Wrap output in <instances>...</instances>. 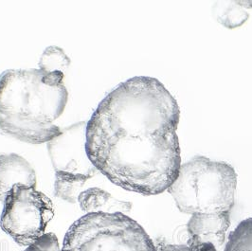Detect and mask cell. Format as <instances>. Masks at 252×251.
<instances>
[{"label": "cell", "instance_id": "6da1fadb", "mask_svg": "<svg viewBox=\"0 0 252 251\" xmlns=\"http://www.w3.org/2000/svg\"><path fill=\"white\" fill-rule=\"evenodd\" d=\"M180 110L158 79L133 77L99 103L87 128V152L115 185L156 195L174 183L181 166Z\"/></svg>", "mask_w": 252, "mask_h": 251}, {"label": "cell", "instance_id": "7a4b0ae2", "mask_svg": "<svg viewBox=\"0 0 252 251\" xmlns=\"http://www.w3.org/2000/svg\"><path fill=\"white\" fill-rule=\"evenodd\" d=\"M62 72L9 69L0 75V133L32 144L49 142L60 132L68 93Z\"/></svg>", "mask_w": 252, "mask_h": 251}, {"label": "cell", "instance_id": "3957f363", "mask_svg": "<svg viewBox=\"0 0 252 251\" xmlns=\"http://www.w3.org/2000/svg\"><path fill=\"white\" fill-rule=\"evenodd\" d=\"M236 187L237 174L231 165L196 156L181 164L167 190L181 213L213 214L230 213Z\"/></svg>", "mask_w": 252, "mask_h": 251}, {"label": "cell", "instance_id": "277c9868", "mask_svg": "<svg viewBox=\"0 0 252 251\" xmlns=\"http://www.w3.org/2000/svg\"><path fill=\"white\" fill-rule=\"evenodd\" d=\"M61 251H157L152 239L124 214H88L69 227Z\"/></svg>", "mask_w": 252, "mask_h": 251}, {"label": "cell", "instance_id": "5b68a950", "mask_svg": "<svg viewBox=\"0 0 252 251\" xmlns=\"http://www.w3.org/2000/svg\"><path fill=\"white\" fill-rule=\"evenodd\" d=\"M53 215V203L46 194L15 185L4 202L0 226L18 245L30 247L45 235Z\"/></svg>", "mask_w": 252, "mask_h": 251}, {"label": "cell", "instance_id": "8992f818", "mask_svg": "<svg viewBox=\"0 0 252 251\" xmlns=\"http://www.w3.org/2000/svg\"><path fill=\"white\" fill-rule=\"evenodd\" d=\"M88 124L68 126L48 142V151L55 173L90 179L98 173L87 152Z\"/></svg>", "mask_w": 252, "mask_h": 251}, {"label": "cell", "instance_id": "52a82bcc", "mask_svg": "<svg viewBox=\"0 0 252 251\" xmlns=\"http://www.w3.org/2000/svg\"><path fill=\"white\" fill-rule=\"evenodd\" d=\"M229 226L230 213L192 214L187 225V245L195 249L220 251L225 244Z\"/></svg>", "mask_w": 252, "mask_h": 251}, {"label": "cell", "instance_id": "ba28073f", "mask_svg": "<svg viewBox=\"0 0 252 251\" xmlns=\"http://www.w3.org/2000/svg\"><path fill=\"white\" fill-rule=\"evenodd\" d=\"M36 174L24 157L16 154H0V201L5 202L15 185L36 188Z\"/></svg>", "mask_w": 252, "mask_h": 251}, {"label": "cell", "instance_id": "9c48e42d", "mask_svg": "<svg viewBox=\"0 0 252 251\" xmlns=\"http://www.w3.org/2000/svg\"><path fill=\"white\" fill-rule=\"evenodd\" d=\"M78 203L86 214H124L132 209L130 202L119 200L109 192L99 188L84 190L78 199Z\"/></svg>", "mask_w": 252, "mask_h": 251}, {"label": "cell", "instance_id": "30bf717a", "mask_svg": "<svg viewBox=\"0 0 252 251\" xmlns=\"http://www.w3.org/2000/svg\"><path fill=\"white\" fill-rule=\"evenodd\" d=\"M55 175L54 195L71 204L77 203L89 179L79 176H67L59 173H55Z\"/></svg>", "mask_w": 252, "mask_h": 251}, {"label": "cell", "instance_id": "8fae6325", "mask_svg": "<svg viewBox=\"0 0 252 251\" xmlns=\"http://www.w3.org/2000/svg\"><path fill=\"white\" fill-rule=\"evenodd\" d=\"M70 59L61 48L51 46L44 50L39 60V69L45 72L63 73L70 65Z\"/></svg>", "mask_w": 252, "mask_h": 251}, {"label": "cell", "instance_id": "7c38bea8", "mask_svg": "<svg viewBox=\"0 0 252 251\" xmlns=\"http://www.w3.org/2000/svg\"><path fill=\"white\" fill-rule=\"evenodd\" d=\"M224 251H252V217L242 221L229 234Z\"/></svg>", "mask_w": 252, "mask_h": 251}, {"label": "cell", "instance_id": "4fadbf2b", "mask_svg": "<svg viewBox=\"0 0 252 251\" xmlns=\"http://www.w3.org/2000/svg\"><path fill=\"white\" fill-rule=\"evenodd\" d=\"M218 20L227 28H235L242 25L249 18V14L242 8H230L226 10L225 13L219 14Z\"/></svg>", "mask_w": 252, "mask_h": 251}, {"label": "cell", "instance_id": "5bb4252c", "mask_svg": "<svg viewBox=\"0 0 252 251\" xmlns=\"http://www.w3.org/2000/svg\"><path fill=\"white\" fill-rule=\"evenodd\" d=\"M25 251H61L58 244V239L53 233H48L28 247Z\"/></svg>", "mask_w": 252, "mask_h": 251}, {"label": "cell", "instance_id": "9a60e30c", "mask_svg": "<svg viewBox=\"0 0 252 251\" xmlns=\"http://www.w3.org/2000/svg\"><path fill=\"white\" fill-rule=\"evenodd\" d=\"M157 251H216L215 249H195L191 248L187 244L182 245H171L165 243H158L156 246Z\"/></svg>", "mask_w": 252, "mask_h": 251}]
</instances>
